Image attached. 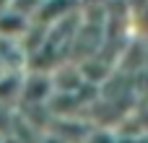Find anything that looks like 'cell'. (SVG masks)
Here are the masks:
<instances>
[{
	"instance_id": "1",
	"label": "cell",
	"mask_w": 148,
	"mask_h": 143,
	"mask_svg": "<svg viewBox=\"0 0 148 143\" xmlns=\"http://www.w3.org/2000/svg\"><path fill=\"white\" fill-rule=\"evenodd\" d=\"M29 29V18L16 13V10H5L0 13V36L3 39H21Z\"/></svg>"
},
{
	"instance_id": "2",
	"label": "cell",
	"mask_w": 148,
	"mask_h": 143,
	"mask_svg": "<svg viewBox=\"0 0 148 143\" xmlns=\"http://www.w3.org/2000/svg\"><path fill=\"white\" fill-rule=\"evenodd\" d=\"M10 3H13V0H0V13H5V10H10Z\"/></svg>"
},
{
	"instance_id": "3",
	"label": "cell",
	"mask_w": 148,
	"mask_h": 143,
	"mask_svg": "<svg viewBox=\"0 0 148 143\" xmlns=\"http://www.w3.org/2000/svg\"><path fill=\"white\" fill-rule=\"evenodd\" d=\"M0 76H3V65H0Z\"/></svg>"
},
{
	"instance_id": "4",
	"label": "cell",
	"mask_w": 148,
	"mask_h": 143,
	"mask_svg": "<svg viewBox=\"0 0 148 143\" xmlns=\"http://www.w3.org/2000/svg\"><path fill=\"white\" fill-rule=\"evenodd\" d=\"M42 3H44V0H42Z\"/></svg>"
}]
</instances>
